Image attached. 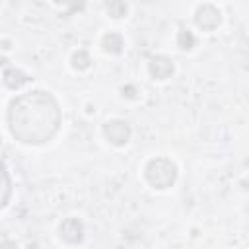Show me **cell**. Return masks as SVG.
Segmentation results:
<instances>
[{
    "label": "cell",
    "instance_id": "5b68a950",
    "mask_svg": "<svg viewBox=\"0 0 249 249\" xmlns=\"http://www.w3.org/2000/svg\"><path fill=\"white\" fill-rule=\"evenodd\" d=\"M60 237L66 243H80L84 237V226L78 218H68L60 224Z\"/></svg>",
    "mask_w": 249,
    "mask_h": 249
},
{
    "label": "cell",
    "instance_id": "3957f363",
    "mask_svg": "<svg viewBox=\"0 0 249 249\" xmlns=\"http://www.w3.org/2000/svg\"><path fill=\"white\" fill-rule=\"evenodd\" d=\"M220 19H222V16H220V10H218L216 6H212V4H202V6L196 8L195 23H196L200 29L212 31V29H216V27L220 25Z\"/></svg>",
    "mask_w": 249,
    "mask_h": 249
},
{
    "label": "cell",
    "instance_id": "7c38bea8",
    "mask_svg": "<svg viewBox=\"0 0 249 249\" xmlns=\"http://www.w3.org/2000/svg\"><path fill=\"white\" fill-rule=\"evenodd\" d=\"M126 10H128L126 4L121 2V0H113V2L107 4V12H109L111 18H123V16H126Z\"/></svg>",
    "mask_w": 249,
    "mask_h": 249
},
{
    "label": "cell",
    "instance_id": "52a82bcc",
    "mask_svg": "<svg viewBox=\"0 0 249 249\" xmlns=\"http://www.w3.org/2000/svg\"><path fill=\"white\" fill-rule=\"evenodd\" d=\"M4 82H6V86H8V88L18 89V88H21L23 84H27V82H29V78H27L21 70L10 68V70H6V74H4Z\"/></svg>",
    "mask_w": 249,
    "mask_h": 249
},
{
    "label": "cell",
    "instance_id": "277c9868",
    "mask_svg": "<svg viewBox=\"0 0 249 249\" xmlns=\"http://www.w3.org/2000/svg\"><path fill=\"white\" fill-rule=\"evenodd\" d=\"M103 134L111 144L123 146L130 138V126L124 121H107L103 124Z\"/></svg>",
    "mask_w": 249,
    "mask_h": 249
},
{
    "label": "cell",
    "instance_id": "30bf717a",
    "mask_svg": "<svg viewBox=\"0 0 249 249\" xmlns=\"http://www.w3.org/2000/svg\"><path fill=\"white\" fill-rule=\"evenodd\" d=\"M89 64H91V58H89V54H88L86 49H80L78 53H74V56H72V66H74L76 70H86V68H89Z\"/></svg>",
    "mask_w": 249,
    "mask_h": 249
},
{
    "label": "cell",
    "instance_id": "8fae6325",
    "mask_svg": "<svg viewBox=\"0 0 249 249\" xmlns=\"http://www.w3.org/2000/svg\"><path fill=\"white\" fill-rule=\"evenodd\" d=\"M177 45L183 49V51H189L195 47V35L189 31V29H181L177 33Z\"/></svg>",
    "mask_w": 249,
    "mask_h": 249
},
{
    "label": "cell",
    "instance_id": "4fadbf2b",
    "mask_svg": "<svg viewBox=\"0 0 249 249\" xmlns=\"http://www.w3.org/2000/svg\"><path fill=\"white\" fill-rule=\"evenodd\" d=\"M0 249H18V245H16L14 241H8V239H6V241L0 243Z\"/></svg>",
    "mask_w": 249,
    "mask_h": 249
},
{
    "label": "cell",
    "instance_id": "7a4b0ae2",
    "mask_svg": "<svg viewBox=\"0 0 249 249\" xmlns=\"http://www.w3.org/2000/svg\"><path fill=\"white\" fill-rule=\"evenodd\" d=\"M146 179L152 187L156 189H167L175 183V177H177V167L171 160L167 158H154L148 161L146 169Z\"/></svg>",
    "mask_w": 249,
    "mask_h": 249
},
{
    "label": "cell",
    "instance_id": "5bb4252c",
    "mask_svg": "<svg viewBox=\"0 0 249 249\" xmlns=\"http://www.w3.org/2000/svg\"><path fill=\"white\" fill-rule=\"evenodd\" d=\"M123 93H124L126 97H134V88H132V86H126V88H123Z\"/></svg>",
    "mask_w": 249,
    "mask_h": 249
},
{
    "label": "cell",
    "instance_id": "8992f818",
    "mask_svg": "<svg viewBox=\"0 0 249 249\" xmlns=\"http://www.w3.org/2000/svg\"><path fill=\"white\" fill-rule=\"evenodd\" d=\"M148 68H150L152 78H156V80H165L173 74V62L167 56H154L150 60Z\"/></svg>",
    "mask_w": 249,
    "mask_h": 249
},
{
    "label": "cell",
    "instance_id": "6da1fadb",
    "mask_svg": "<svg viewBox=\"0 0 249 249\" xmlns=\"http://www.w3.org/2000/svg\"><path fill=\"white\" fill-rule=\"evenodd\" d=\"M10 132L23 144H41L51 140L60 124L56 99L47 91H31L16 97L8 109Z\"/></svg>",
    "mask_w": 249,
    "mask_h": 249
},
{
    "label": "cell",
    "instance_id": "9c48e42d",
    "mask_svg": "<svg viewBox=\"0 0 249 249\" xmlns=\"http://www.w3.org/2000/svg\"><path fill=\"white\" fill-rule=\"evenodd\" d=\"M101 45H103V49H105L107 53L119 54V53L123 51V37H121L119 33H107V35L103 37Z\"/></svg>",
    "mask_w": 249,
    "mask_h": 249
},
{
    "label": "cell",
    "instance_id": "ba28073f",
    "mask_svg": "<svg viewBox=\"0 0 249 249\" xmlns=\"http://www.w3.org/2000/svg\"><path fill=\"white\" fill-rule=\"evenodd\" d=\"M10 193H12V181H10V175H8L6 167L0 163V208L6 206V202L10 198Z\"/></svg>",
    "mask_w": 249,
    "mask_h": 249
}]
</instances>
